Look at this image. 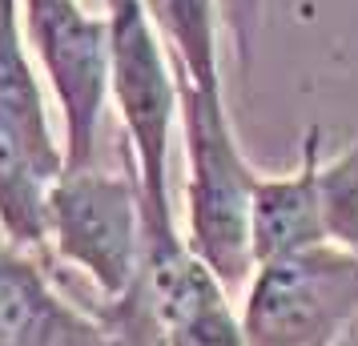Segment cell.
Returning a JSON list of instances; mask_svg holds the SVG:
<instances>
[{
    "label": "cell",
    "instance_id": "1",
    "mask_svg": "<svg viewBox=\"0 0 358 346\" xmlns=\"http://www.w3.org/2000/svg\"><path fill=\"white\" fill-rule=\"evenodd\" d=\"M181 141H185V242L226 290L254 278V189L258 169L245 161L222 93V77L194 81L178 73Z\"/></svg>",
    "mask_w": 358,
    "mask_h": 346
},
{
    "label": "cell",
    "instance_id": "2",
    "mask_svg": "<svg viewBox=\"0 0 358 346\" xmlns=\"http://www.w3.org/2000/svg\"><path fill=\"white\" fill-rule=\"evenodd\" d=\"M105 13L113 29V105L145 201L149 262H157L189 246L169 201V141L181 121L178 69L145 0H105Z\"/></svg>",
    "mask_w": 358,
    "mask_h": 346
},
{
    "label": "cell",
    "instance_id": "3",
    "mask_svg": "<svg viewBox=\"0 0 358 346\" xmlns=\"http://www.w3.org/2000/svg\"><path fill=\"white\" fill-rule=\"evenodd\" d=\"M49 258L85 270L109 306L141 294L149 233L133 169L105 173L85 165L65 169L49 185Z\"/></svg>",
    "mask_w": 358,
    "mask_h": 346
},
{
    "label": "cell",
    "instance_id": "4",
    "mask_svg": "<svg viewBox=\"0 0 358 346\" xmlns=\"http://www.w3.org/2000/svg\"><path fill=\"white\" fill-rule=\"evenodd\" d=\"M358 322V250L314 246L258 262L245 286V346H334Z\"/></svg>",
    "mask_w": 358,
    "mask_h": 346
},
{
    "label": "cell",
    "instance_id": "5",
    "mask_svg": "<svg viewBox=\"0 0 358 346\" xmlns=\"http://www.w3.org/2000/svg\"><path fill=\"white\" fill-rule=\"evenodd\" d=\"M20 13L61 113L65 169H85L97 153L105 101L113 97L109 13H89L81 0H20Z\"/></svg>",
    "mask_w": 358,
    "mask_h": 346
},
{
    "label": "cell",
    "instance_id": "6",
    "mask_svg": "<svg viewBox=\"0 0 358 346\" xmlns=\"http://www.w3.org/2000/svg\"><path fill=\"white\" fill-rule=\"evenodd\" d=\"M0 346H125L105 318L57 294L45 258L0 246Z\"/></svg>",
    "mask_w": 358,
    "mask_h": 346
},
{
    "label": "cell",
    "instance_id": "7",
    "mask_svg": "<svg viewBox=\"0 0 358 346\" xmlns=\"http://www.w3.org/2000/svg\"><path fill=\"white\" fill-rule=\"evenodd\" d=\"M141 294L153 306L162 346H245L242 310L189 246L149 262Z\"/></svg>",
    "mask_w": 358,
    "mask_h": 346
},
{
    "label": "cell",
    "instance_id": "8",
    "mask_svg": "<svg viewBox=\"0 0 358 346\" xmlns=\"http://www.w3.org/2000/svg\"><path fill=\"white\" fill-rule=\"evenodd\" d=\"M322 153V129L310 125L302 137V157L298 169L282 178H258L254 189V258H286L314 246H330L322 230V210H318V157Z\"/></svg>",
    "mask_w": 358,
    "mask_h": 346
},
{
    "label": "cell",
    "instance_id": "9",
    "mask_svg": "<svg viewBox=\"0 0 358 346\" xmlns=\"http://www.w3.org/2000/svg\"><path fill=\"white\" fill-rule=\"evenodd\" d=\"M61 173V165L45 161L0 121V230L8 246L49 258V185Z\"/></svg>",
    "mask_w": 358,
    "mask_h": 346
},
{
    "label": "cell",
    "instance_id": "10",
    "mask_svg": "<svg viewBox=\"0 0 358 346\" xmlns=\"http://www.w3.org/2000/svg\"><path fill=\"white\" fill-rule=\"evenodd\" d=\"M29 49L33 45L24 33L20 0H0V121L13 125L45 161L65 169V149H61V137L52 133L49 105H45Z\"/></svg>",
    "mask_w": 358,
    "mask_h": 346
},
{
    "label": "cell",
    "instance_id": "11",
    "mask_svg": "<svg viewBox=\"0 0 358 346\" xmlns=\"http://www.w3.org/2000/svg\"><path fill=\"white\" fill-rule=\"evenodd\" d=\"M318 210L326 242L358 250V137L330 161H318Z\"/></svg>",
    "mask_w": 358,
    "mask_h": 346
},
{
    "label": "cell",
    "instance_id": "12",
    "mask_svg": "<svg viewBox=\"0 0 358 346\" xmlns=\"http://www.w3.org/2000/svg\"><path fill=\"white\" fill-rule=\"evenodd\" d=\"M217 8H222V24H226V36L234 45L238 73L250 77L254 45H258V24H262V0H217Z\"/></svg>",
    "mask_w": 358,
    "mask_h": 346
},
{
    "label": "cell",
    "instance_id": "13",
    "mask_svg": "<svg viewBox=\"0 0 358 346\" xmlns=\"http://www.w3.org/2000/svg\"><path fill=\"white\" fill-rule=\"evenodd\" d=\"M334 346H358V322H355L350 330H346V334H342V338H338Z\"/></svg>",
    "mask_w": 358,
    "mask_h": 346
}]
</instances>
